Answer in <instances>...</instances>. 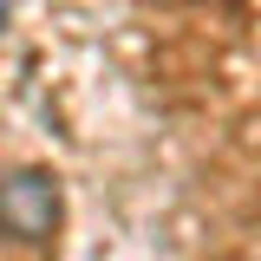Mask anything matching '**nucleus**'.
Segmentation results:
<instances>
[{
  "mask_svg": "<svg viewBox=\"0 0 261 261\" xmlns=\"http://www.w3.org/2000/svg\"><path fill=\"white\" fill-rule=\"evenodd\" d=\"M0 20H7V0H0Z\"/></svg>",
  "mask_w": 261,
  "mask_h": 261,
  "instance_id": "f03ea898",
  "label": "nucleus"
},
{
  "mask_svg": "<svg viewBox=\"0 0 261 261\" xmlns=\"http://www.w3.org/2000/svg\"><path fill=\"white\" fill-rule=\"evenodd\" d=\"M59 228V183L46 170L0 176V235L7 242H46Z\"/></svg>",
  "mask_w": 261,
  "mask_h": 261,
  "instance_id": "f257e3e1",
  "label": "nucleus"
}]
</instances>
